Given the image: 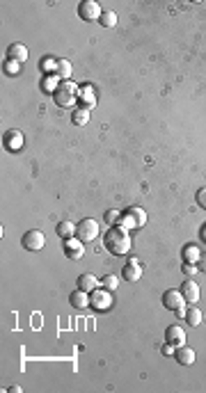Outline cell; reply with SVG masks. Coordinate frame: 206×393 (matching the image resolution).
Instances as JSON below:
<instances>
[{
    "instance_id": "obj_1",
    "label": "cell",
    "mask_w": 206,
    "mask_h": 393,
    "mask_svg": "<svg viewBox=\"0 0 206 393\" xmlns=\"http://www.w3.org/2000/svg\"><path fill=\"white\" fill-rule=\"evenodd\" d=\"M130 245H133V240H130V233L128 229H124V226H110L108 233L103 236V247L108 249L110 254H114V256H124V254L130 252Z\"/></svg>"
},
{
    "instance_id": "obj_2",
    "label": "cell",
    "mask_w": 206,
    "mask_h": 393,
    "mask_svg": "<svg viewBox=\"0 0 206 393\" xmlns=\"http://www.w3.org/2000/svg\"><path fill=\"white\" fill-rule=\"evenodd\" d=\"M78 94H80V89H78L76 82L64 80L60 87H58V92L53 94L55 105H60V108H74V105H76Z\"/></svg>"
},
{
    "instance_id": "obj_3",
    "label": "cell",
    "mask_w": 206,
    "mask_h": 393,
    "mask_svg": "<svg viewBox=\"0 0 206 393\" xmlns=\"http://www.w3.org/2000/svg\"><path fill=\"white\" fill-rule=\"evenodd\" d=\"M90 307H92L94 311H108V309L112 307V291L98 286L96 291L90 293Z\"/></svg>"
},
{
    "instance_id": "obj_4",
    "label": "cell",
    "mask_w": 206,
    "mask_h": 393,
    "mask_svg": "<svg viewBox=\"0 0 206 393\" xmlns=\"http://www.w3.org/2000/svg\"><path fill=\"white\" fill-rule=\"evenodd\" d=\"M98 236V222L96 220H80L76 226V238L80 240V243H92V240H96Z\"/></svg>"
},
{
    "instance_id": "obj_5",
    "label": "cell",
    "mask_w": 206,
    "mask_h": 393,
    "mask_svg": "<svg viewBox=\"0 0 206 393\" xmlns=\"http://www.w3.org/2000/svg\"><path fill=\"white\" fill-rule=\"evenodd\" d=\"M101 5H98L96 0H82L80 5H78V16L82 21H98L101 18Z\"/></svg>"
},
{
    "instance_id": "obj_6",
    "label": "cell",
    "mask_w": 206,
    "mask_h": 393,
    "mask_svg": "<svg viewBox=\"0 0 206 393\" xmlns=\"http://www.w3.org/2000/svg\"><path fill=\"white\" fill-rule=\"evenodd\" d=\"M23 247L28 249V252H42V247L46 245V238H44V231H39V229H32V231H28L26 236H23Z\"/></svg>"
},
{
    "instance_id": "obj_7",
    "label": "cell",
    "mask_w": 206,
    "mask_h": 393,
    "mask_svg": "<svg viewBox=\"0 0 206 393\" xmlns=\"http://www.w3.org/2000/svg\"><path fill=\"white\" fill-rule=\"evenodd\" d=\"M163 307L170 309V311H176L179 307H186V297L181 291H174V288H170V291L163 293Z\"/></svg>"
},
{
    "instance_id": "obj_8",
    "label": "cell",
    "mask_w": 206,
    "mask_h": 393,
    "mask_svg": "<svg viewBox=\"0 0 206 393\" xmlns=\"http://www.w3.org/2000/svg\"><path fill=\"white\" fill-rule=\"evenodd\" d=\"M82 245H85V243H80L76 236L69 238V240H64V254H66V259L80 261L82 254H85V247H82Z\"/></svg>"
},
{
    "instance_id": "obj_9",
    "label": "cell",
    "mask_w": 206,
    "mask_h": 393,
    "mask_svg": "<svg viewBox=\"0 0 206 393\" xmlns=\"http://www.w3.org/2000/svg\"><path fill=\"white\" fill-rule=\"evenodd\" d=\"M165 341L168 343H172L174 348H179V345H186V332L181 325H170L168 329H165Z\"/></svg>"
},
{
    "instance_id": "obj_10",
    "label": "cell",
    "mask_w": 206,
    "mask_h": 393,
    "mask_svg": "<svg viewBox=\"0 0 206 393\" xmlns=\"http://www.w3.org/2000/svg\"><path fill=\"white\" fill-rule=\"evenodd\" d=\"M122 277H124L128 284H136V281H140V277H142L140 261H138V259H130L128 263H126V268L122 270Z\"/></svg>"
},
{
    "instance_id": "obj_11",
    "label": "cell",
    "mask_w": 206,
    "mask_h": 393,
    "mask_svg": "<svg viewBox=\"0 0 206 393\" xmlns=\"http://www.w3.org/2000/svg\"><path fill=\"white\" fill-rule=\"evenodd\" d=\"M181 293H184V297H186V302H188V304H197V302H200V286L195 284V281L192 279H186L184 281V286H181Z\"/></svg>"
},
{
    "instance_id": "obj_12",
    "label": "cell",
    "mask_w": 206,
    "mask_h": 393,
    "mask_svg": "<svg viewBox=\"0 0 206 393\" xmlns=\"http://www.w3.org/2000/svg\"><path fill=\"white\" fill-rule=\"evenodd\" d=\"M174 359L179 361L181 366H192V364H195V350L188 348V345H179V348L174 350Z\"/></svg>"
},
{
    "instance_id": "obj_13",
    "label": "cell",
    "mask_w": 206,
    "mask_h": 393,
    "mask_svg": "<svg viewBox=\"0 0 206 393\" xmlns=\"http://www.w3.org/2000/svg\"><path fill=\"white\" fill-rule=\"evenodd\" d=\"M124 215L128 217L130 222H133V226H136V229H140V226L146 224V213H144V208H140V206H130Z\"/></svg>"
},
{
    "instance_id": "obj_14",
    "label": "cell",
    "mask_w": 206,
    "mask_h": 393,
    "mask_svg": "<svg viewBox=\"0 0 206 393\" xmlns=\"http://www.w3.org/2000/svg\"><path fill=\"white\" fill-rule=\"evenodd\" d=\"M2 142H5V146L10 151H18L23 146V133L21 130H7L5 137H2Z\"/></svg>"
},
{
    "instance_id": "obj_15",
    "label": "cell",
    "mask_w": 206,
    "mask_h": 393,
    "mask_svg": "<svg viewBox=\"0 0 206 393\" xmlns=\"http://www.w3.org/2000/svg\"><path fill=\"white\" fill-rule=\"evenodd\" d=\"M98 286H101V281H98L94 275H90V272H85V275L78 277V288H80V291H85V293L96 291Z\"/></svg>"
},
{
    "instance_id": "obj_16",
    "label": "cell",
    "mask_w": 206,
    "mask_h": 393,
    "mask_svg": "<svg viewBox=\"0 0 206 393\" xmlns=\"http://www.w3.org/2000/svg\"><path fill=\"white\" fill-rule=\"evenodd\" d=\"M69 304L74 309H85V307H90V293H85V291H80V288H76V291L71 293L69 295Z\"/></svg>"
},
{
    "instance_id": "obj_17",
    "label": "cell",
    "mask_w": 206,
    "mask_h": 393,
    "mask_svg": "<svg viewBox=\"0 0 206 393\" xmlns=\"http://www.w3.org/2000/svg\"><path fill=\"white\" fill-rule=\"evenodd\" d=\"M7 57L14 59V62H18V64H23L28 59V48L23 46V43H12L10 50H7Z\"/></svg>"
},
{
    "instance_id": "obj_18",
    "label": "cell",
    "mask_w": 206,
    "mask_h": 393,
    "mask_svg": "<svg viewBox=\"0 0 206 393\" xmlns=\"http://www.w3.org/2000/svg\"><path fill=\"white\" fill-rule=\"evenodd\" d=\"M60 85H62V82H60V75H58V73H48L42 80V89H44V92H48V94H55Z\"/></svg>"
},
{
    "instance_id": "obj_19",
    "label": "cell",
    "mask_w": 206,
    "mask_h": 393,
    "mask_svg": "<svg viewBox=\"0 0 206 393\" xmlns=\"http://www.w3.org/2000/svg\"><path fill=\"white\" fill-rule=\"evenodd\" d=\"M78 98H82V103H85V108H94L96 105V94H94V87L92 85H85L80 89V94H78Z\"/></svg>"
},
{
    "instance_id": "obj_20",
    "label": "cell",
    "mask_w": 206,
    "mask_h": 393,
    "mask_svg": "<svg viewBox=\"0 0 206 393\" xmlns=\"http://www.w3.org/2000/svg\"><path fill=\"white\" fill-rule=\"evenodd\" d=\"M55 231H58V236H60V238H64V240H69V238H74V236H76V224H74V222H60V224H58V229H55Z\"/></svg>"
},
{
    "instance_id": "obj_21",
    "label": "cell",
    "mask_w": 206,
    "mask_h": 393,
    "mask_svg": "<svg viewBox=\"0 0 206 393\" xmlns=\"http://www.w3.org/2000/svg\"><path fill=\"white\" fill-rule=\"evenodd\" d=\"M200 256H202V252H200L197 245H186V247H184V261H186V263H197Z\"/></svg>"
},
{
    "instance_id": "obj_22",
    "label": "cell",
    "mask_w": 206,
    "mask_h": 393,
    "mask_svg": "<svg viewBox=\"0 0 206 393\" xmlns=\"http://www.w3.org/2000/svg\"><path fill=\"white\" fill-rule=\"evenodd\" d=\"M202 318H204V316H202V311L197 307H190L188 311H186V323L190 325V327H197V325H202Z\"/></svg>"
},
{
    "instance_id": "obj_23",
    "label": "cell",
    "mask_w": 206,
    "mask_h": 393,
    "mask_svg": "<svg viewBox=\"0 0 206 393\" xmlns=\"http://www.w3.org/2000/svg\"><path fill=\"white\" fill-rule=\"evenodd\" d=\"M71 121H74L76 126H85L87 121H90V110H87V108L74 110V114H71Z\"/></svg>"
},
{
    "instance_id": "obj_24",
    "label": "cell",
    "mask_w": 206,
    "mask_h": 393,
    "mask_svg": "<svg viewBox=\"0 0 206 393\" xmlns=\"http://www.w3.org/2000/svg\"><path fill=\"white\" fill-rule=\"evenodd\" d=\"M55 73L60 75V80H69V75H71V62L69 59H58V69H55Z\"/></svg>"
},
{
    "instance_id": "obj_25",
    "label": "cell",
    "mask_w": 206,
    "mask_h": 393,
    "mask_svg": "<svg viewBox=\"0 0 206 393\" xmlns=\"http://www.w3.org/2000/svg\"><path fill=\"white\" fill-rule=\"evenodd\" d=\"M98 23H101L103 27H114L117 25V14H114V11H103Z\"/></svg>"
},
{
    "instance_id": "obj_26",
    "label": "cell",
    "mask_w": 206,
    "mask_h": 393,
    "mask_svg": "<svg viewBox=\"0 0 206 393\" xmlns=\"http://www.w3.org/2000/svg\"><path fill=\"white\" fill-rule=\"evenodd\" d=\"M101 286L103 288H108V291H114V288L120 286V279H117L114 275H108V277H103L101 279Z\"/></svg>"
},
{
    "instance_id": "obj_27",
    "label": "cell",
    "mask_w": 206,
    "mask_h": 393,
    "mask_svg": "<svg viewBox=\"0 0 206 393\" xmlns=\"http://www.w3.org/2000/svg\"><path fill=\"white\" fill-rule=\"evenodd\" d=\"M120 217H122L120 210H108V213H106V222H108L110 226H117V224H120Z\"/></svg>"
},
{
    "instance_id": "obj_28",
    "label": "cell",
    "mask_w": 206,
    "mask_h": 393,
    "mask_svg": "<svg viewBox=\"0 0 206 393\" xmlns=\"http://www.w3.org/2000/svg\"><path fill=\"white\" fill-rule=\"evenodd\" d=\"M18 66H21V64H18V62H14V59H7V62H5V71L10 75H16L18 73Z\"/></svg>"
},
{
    "instance_id": "obj_29",
    "label": "cell",
    "mask_w": 206,
    "mask_h": 393,
    "mask_svg": "<svg viewBox=\"0 0 206 393\" xmlns=\"http://www.w3.org/2000/svg\"><path fill=\"white\" fill-rule=\"evenodd\" d=\"M200 272V268H197V263H184V275L186 277H192Z\"/></svg>"
},
{
    "instance_id": "obj_30",
    "label": "cell",
    "mask_w": 206,
    "mask_h": 393,
    "mask_svg": "<svg viewBox=\"0 0 206 393\" xmlns=\"http://www.w3.org/2000/svg\"><path fill=\"white\" fill-rule=\"evenodd\" d=\"M42 66H44L46 71H55V69H58V62H55V59H50V57H46V59L42 62Z\"/></svg>"
},
{
    "instance_id": "obj_31",
    "label": "cell",
    "mask_w": 206,
    "mask_h": 393,
    "mask_svg": "<svg viewBox=\"0 0 206 393\" xmlns=\"http://www.w3.org/2000/svg\"><path fill=\"white\" fill-rule=\"evenodd\" d=\"M197 204H200L202 208L206 210V188H202L200 192H197Z\"/></svg>"
},
{
    "instance_id": "obj_32",
    "label": "cell",
    "mask_w": 206,
    "mask_h": 393,
    "mask_svg": "<svg viewBox=\"0 0 206 393\" xmlns=\"http://www.w3.org/2000/svg\"><path fill=\"white\" fill-rule=\"evenodd\" d=\"M197 268H200V272H206V252H202L200 261H197Z\"/></svg>"
},
{
    "instance_id": "obj_33",
    "label": "cell",
    "mask_w": 206,
    "mask_h": 393,
    "mask_svg": "<svg viewBox=\"0 0 206 393\" xmlns=\"http://www.w3.org/2000/svg\"><path fill=\"white\" fill-rule=\"evenodd\" d=\"M163 355H174V345H172V343H168V345L163 348Z\"/></svg>"
},
{
    "instance_id": "obj_34",
    "label": "cell",
    "mask_w": 206,
    "mask_h": 393,
    "mask_svg": "<svg viewBox=\"0 0 206 393\" xmlns=\"http://www.w3.org/2000/svg\"><path fill=\"white\" fill-rule=\"evenodd\" d=\"M186 311H188V309H186V307H179V309H176V311H174V313H176L179 318H186Z\"/></svg>"
},
{
    "instance_id": "obj_35",
    "label": "cell",
    "mask_w": 206,
    "mask_h": 393,
    "mask_svg": "<svg viewBox=\"0 0 206 393\" xmlns=\"http://www.w3.org/2000/svg\"><path fill=\"white\" fill-rule=\"evenodd\" d=\"M202 236H204V238H206V226H204V233H202Z\"/></svg>"
}]
</instances>
